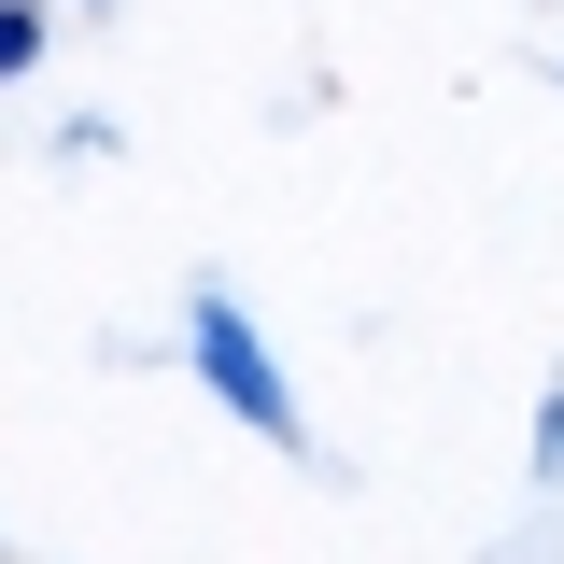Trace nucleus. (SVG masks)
I'll return each mask as SVG.
<instances>
[{"label":"nucleus","instance_id":"2","mask_svg":"<svg viewBox=\"0 0 564 564\" xmlns=\"http://www.w3.org/2000/svg\"><path fill=\"white\" fill-rule=\"evenodd\" d=\"M29 43H43V14H29V0H0V70H29Z\"/></svg>","mask_w":564,"mask_h":564},{"label":"nucleus","instance_id":"1","mask_svg":"<svg viewBox=\"0 0 564 564\" xmlns=\"http://www.w3.org/2000/svg\"><path fill=\"white\" fill-rule=\"evenodd\" d=\"M198 352H212V381L240 395V423H269V437H296V410H282V381L254 367V339H240V311H226V296L198 311Z\"/></svg>","mask_w":564,"mask_h":564}]
</instances>
